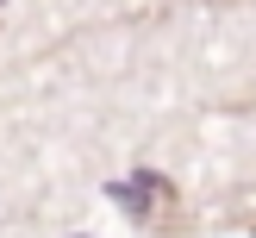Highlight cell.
<instances>
[{
	"mask_svg": "<svg viewBox=\"0 0 256 238\" xmlns=\"http://www.w3.org/2000/svg\"><path fill=\"white\" fill-rule=\"evenodd\" d=\"M106 194L119 200L138 225H182V194H175V182L162 169H132L125 182H112Z\"/></svg>",
	"mask_w": 256,
	"mask_h": 238,
	"instance_id": "1",
	"label": "cell"
}]
</instances>
